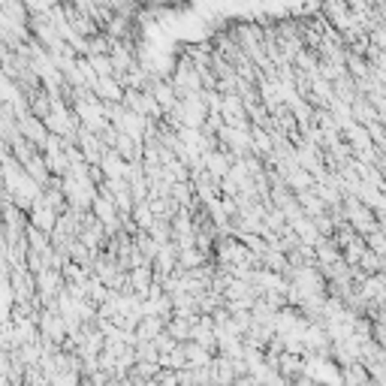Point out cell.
Listing matches in <instances>:
<instances>
[{"instance_id": "1", "label": "cell", "mask_w": 386, "mask_h": 386, "mask_svg": "<svg viewBox=\"0 0 386 386\" xmlns=\"http://www.w3.org/2000/svg\"><path fill=\"white\" fill-rule=\"evenodd\" d=\"M185 356H187V368H206V365H211L209 347H202V344H197V341L185 344Z\"/></svg>"}, {"instance_id": "2", "label": "cell", "mask_w": 386, "mask_h": 386, "mask_svg": "<svg viewBox=\"0 0 386 386\" xmlns=\"http://www.w3.org/2000/svg\"><path fill=\"white\" fill-rule=\"evenodd\" d=\"M347 214H350V223H353L356 230H362V233H374V223H371V211H368V209H359L356 202H350Z\"/></svg>"}, {"instance_id": "3", "label": "cell", "mask_w": 386, "mask_h": 386, "mask_svg": "<svg viewBox=\"0 0 386 386\" xmlns=\"http://www.w3.org/2000/svg\"><path fill=\"white\" fill-rule=\"evenodd\" d=\"M281 371H283V378H290V374H293V378H299V374H305V362L296 353H290V350H287L283 359H281Z\"/></svg>"}, {"instance_id": "4", "label": "cell", "mask_w": 386, "mask_h": 386, "mask_svg": "<svg viewBox=\"0 0 386 386\" xmlns=\"http://www.w3.org/2000/svg\"><path fill=\"white\" fill-rule=\"evenodd\" d=\"M94 209H97V218L112 226V221H115V206H112L109 199H94Z\"/></svg>"}, {"instance_id": "5", "label": "cell", "mask_w": 386, "mask_h": 386, "mask_svg": "<svg viewBox=\"0 0 386 386\" xmlns=\"http://www.w3.org/2000/svg\"><path fill=\"white\" fill-rule=\"evenodd\" d=\"M42 329H45V335H49L52 341H61V338H64V326H61L58 317H45V320H42Z\"/></svg>"}, {"instance_id": "6", "label": "cell", "mask_w": 386, "mask_h": 386, "mask_svg": "<svg viewBox=\"0 0 386 386\" xmlns=\"http://www.w3.org/2000/svg\"><path fill=\"white\" fill-rule=\"evenodd\" d=\"M148 269H145V266H139V269H136V275H133V283H136V290H139V293H145V287H148Z\"/></svg>"}]
</instances>
